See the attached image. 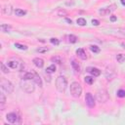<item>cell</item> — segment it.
I'll use <instances>...</instances> for the list:
<instances>
[{
  "label": "cell",
  "mask_w": 125,
  "mask_h": 125,
  "mask_svg": "<svg viewBox=\"0 0 125 125\" xmlns=\"http://www.w3.org/2000/svg\"><path fill=\"white\" fill-rule=\"evenodd\" d=\"M68 87V79L65 77V76H62V75H60L57 77V79H56V89L62 93V92H65L66 89Z\"/></svg>",
  "instance_id": "1"
},
{
  "label": "cell",
  "mask_w": 125,
  "mask_h": 125,
  "mask_svg": "<svg viewBox=\"0 0 125 125\" xmlns=\"http://www.w3.org/2000/svg\"><path fill=\"white\" fill-rule=\"evenodd\" d=\"M70 95L74 98H79L82 94V87L78 82H72L69 88Z\"/></svg>",
  "instance_id": "2"
},
{
  "label": "cell",
  "mask_w": 125,
  "mask_h": 125,
  "mask_svg": "<svg viewBox=\"0 0 125 125\" xmlns=\"http://www.w3.org/2000/svg\"><path fill=\"white\" fill-rule=\"evenodd\" d=\"M34 82L31 83L29 82V80H22L21 83H20V86L22 88V90L27 94H30V93H33L34 90H35V87H34Z\"/></svg>",
  "instance_id": "3"
},
{
  "label": "cell",
  "mask_w": 125,
  "mask_h": 125,
  "mask_svg": "<svg viewBox=\"0 0 125 125\" xmlns=\"http://www.w3.org/2000/svg\"><path fill=\"white\" fill-rule=\"evenodd\" d=\"M0 86H1V88H2L3 91H5L8 94L13 93V91H14V85H13V83L11 81L5 79V78H2V79H1Z\"/></svg>",
  "instance_id": "4"
},
{
  "label": "cell",
  "mask_w": 125,
  "mask_h": 125,
  "mask_svg": "<svg viewBox=\"0 0 125 125\" xmlns=\"http://www.w3.org/2000/svg\"><path fill=\"white\" fill-rule=\"evenodd\" d=\"M105 77H106V79L107 81H112L116 77V71H115V69H114L113 66H109V67H107L106 69Z\"/></svg>",
  "instance_id": "5"
},
{
  "label": "cell",
  "mask_w": 125,
  "mask_h": 125,
  "mask_svg": "<svg viewBox=\"0 0 125 125\" xmlns=\"http://www.w3.org/2000/svg\"><path fill=\"white\" fill-rule=\"evenodd\" d=\"M108 99H109V96H108V93H107V91L106 89H101V90L98 91L97 100H98L99 103L105 104V103H106L108 101Z\"/></svg>",
  "instance_id": "6"
},
{
  "label": "cell",
  "mask_w": 125,
  "mask_h": 125,
  "mask_svg": "<svg viewBox=\"0 0 125 125\" xmlns=\"http://www.w3.org/2000/svg\"><path fill=\"white\" fill-rule=\"evenodd\" d=\"M7 67H9L10 69H19L20 71L23 70L24 69V65L23 62L17 61V60H11V61H8L7 62Z\"/></svg>",
  "instance_id": "7"
},
{
  "label": "cell",
  "mask_w": 125,
  "mask_h": 125,
  "mask_svg": "<svg viewBox=\"0 0 125 125\" xmlns=\"http://www.w3.org/2000/svg\"><path fill=\"white\" fill-rule=\"evenodd\" d=\"M108 34L113 35V36H118V37H123L125 38V28H109L108 30Z\"/></svg>",
  "instance_id": "8"
},
{
  "label": "cell",
  "mask_w": 125,
  "mask_h": 125,
  "mask_svg": "<svg viewBox=\"0 0 125 125\" xmlns=\"http://www.w3.org/2000/svg\"><path fill=\"white\" fill-rule=\"evenodd\" d=\"M6 119L8 120V122L14 124V123H20L21 122V118L19 117V115L15 112H10L6 115Z\"/></svg>",
  "instance_id": "9"
},
{
  "label": "cell",
  "mask_w": 125,
  "mask_h": 125,
  "mask_svg": "<svg viewBox=\"0 0 125 125\" xmlns=\"http://www.w3.org/2000/svg\"><path fill=\"white\" fill-rule=\"evenodd\" d=\"M115 9H116L115 5H111V6H108V7H104V8H101L99 10V14L101 16H107V15H109L111 13H112Z\"/></svg>",
  "instance_id": "10"
},
{
  "label": "cell",
  "mask_w": 125,
  "mask_h": 125,
  "mask_svg": "<svg viewBox=\"0 0 125 125\" xmlns=\"http://www.w3.org/2000/svg\"><path fill=\"white\" fill-rule=\"evenodd\" d=\"M85 102H86V105L89 107H91V108L95 107V105H96L95 99H94V97H93V95H92L91 93H86V95H85Z\"/></svg>",
  "instance_id": "11"
},
{
  "label": "cell",
  "mask_w": 125,
  "mask_h": 125,
  "mask_svg": "<svg viewBox=\"0 0 125 125\" xmlns=\"http://www.w3.org/2000/svg\"><path fill=\"white\" fill-rule=\"evenodd\" d=\"M2 13L6 16H11L13 13V8L10 4H6L2 6Z\"/></svg>",
  "instance_id": "12"
},
{
  "label": "cell",
  "mask_w": 125,
  "mask_h": 125,
  "mask_svg": "<svg viewBox=\"0 0 125 125\" xmlns=\"http://www.w3.org/2000/svg\"><path fill=\"white\" fill-rule=\"evenodd\" d=\"M86 70H87L89 73H91L92 76H94V77H97V76H99V75L101 74V70H100L99 69H97V68H92V67H90V68H87Z\"/></svg>",
  "instance_id": "13"
},
{
  "label": "cell",
  "mask_w": 125,
  "mask_h": 125,
  "mask_svg": "<svg viewBox=\"0 0 125 125\" xmlns=\"http://www.w3.org/2000/svg\"><path fill=\"white\" fill-rule=\"evenodd\" d=\"M76 55L78 56V58H80V59L83 60V61L87 60V54H86L85 50L82 49V48H79V49L76 50Z\"/></svg>",
  "instance_id": "14"
},
{
  "label": "cell",
  "mask_w": 125,
  "mask_h": 125,
  "mask_svg": "<svg viewBox=\"0 0 125 125\" xmlns=\"http://www.w3.org/2000/svg\"><path fill=\"white\" fill-rule=\"evenodd\" d=\"M32 62H33V64L35 65V67H37L38 69H41L44 66V60L41 59V58H34Z\"/></svg>",
  "instance_id": "15"
},
{
  "label": "cell",
  "mask_w": 125,
  "mask_h": 125,
  "mask_svg": "<svg viewBox=\"0 0 125 125\" xmlns=\"http://www.w3.org/2000/svg\"><path fill=\"white\" fill-rule=\"evenodd\" d=\"M35 73L36 72H33V71H29V72H25L23 76V79L24 80H33V78L35 76Z\"/></svg>",
  "instance_id": "16"
},
{
  "label": "cell",
  "mask_w": 125,
  "mask_h": 125,
  "mask_svg": "<svg viewBox=\"0 0 125 125\" xmlns=\"http://www.w3.org/2000/svg\"><path fill=\"white\" fill-rule=\"evenodd\" d=\"M71 67H72L73 70H74L76 73H79V72H80V66L78 65V62H77L75 60H72V61H71Z\"/></svg>",
  "instance_id": "17"
},
{
  "label": "cell",
  "mask_w": 125,
  "mask_h": 125,
  "mask_svg": "<svg viewBox=\"0 0 125 125\" xmlns=\"http://www.w3.org/2000/svg\"><path fill=\"white\" fill-rule=\"evenodd\" d=\"M0 29H1L2 32H10L11 29H12V26L10 25H5V24H2L0 25Z\"/></svg>",
  "instance_id": "18"
},
{
  "label": "cell",
  "mask_w": 125,
  "mask_h": 125,
  "mask_svg": "<svg viewBox=\"0 0 125 125\" xmlns=\"http://www.w3.org/2000/svg\"><path fill=\"white\" fill-rule=\"evenodd\" d=\"M35 84H37L39 87H42V79H41V77L37 74V73H35V76H34V78H33V80H32Z\"/></svg>",
  "instance_id": "19"
},
{
  "label": "cell",
  "mask_w": 125,
  "mask_h": 125,
  "mask_svg": "<svg viewBox=\"0 0 125 125\" xmlns=\"http://www.w3.org/2000/svg\"><path fill=\"white\" fill-rule=\"evenodd\" d=\"M15 15L17 17H24V16L26 15V11L22 10V9H16L15 10Z\"/></svg>",
  "instance_id": "20"
},
{
  "label": "cell",
  "mask_w": 125,
  "mask_h": 125,
  "mask_svg": "<svg viewBox=\"0 0 125 125\" xmlns=\"http://www.w3.org/2000/svg\"><path fill=\"white\" fill-rule=\"evenodd\" d=\"M90 50H91L93 53H95V54H98V53L101 52L100 47H98L97 45H90Z\"/></svg>",
  "instance_id": "21"
},
{
  "label": "cell",
  "mask_w": 125,
  "mask_h": 125,
  "mask_svg": "<svg viewBox=\"0 0 125 125\" xmlns=\"http://www.w3.org/2000/svg\"><path fill=\"white\" fill-rule=\"evenodd\" d=\"M56 69H57L56 66H55V65H51V66H49L48 68L46 69V72L49 73V74H51V73H54V72L56 71Z\"/></svg>",
  "instance_id": "22"
},
{
  "label": "cell",
  "mask_w": 125,
  "mask_h": 125,
  "mask_svg": "<svg viewBox=\"0 0 125 125\" xmlns=\"http://www.w3.org/2000/svg\"><path fill=\"white\" fill-rule=\"evenodd\" d=\"M76 23H77L78 25H80V26H84V25H87V22H86V20L84 18H78Z\"/></svg>",
  "instance_id": "23"
},
{
  "label": "cell",
  "mask_w": 125,
  "mask_h": 125,
  "mask_svg": "<svg viewBox=\"0 0 125 125\" xmlns=\"http://www.w3.org/2000/svg\"><path fill=\"white\" fill-rule=\"evenodd\" d=\"M57 15L59 17H66V16H68V11H66L65 9H59Z\"/></svg>",
  "instance_id": "24"
},
{
  "label": "cell",
  "mask_w": 125,
  "mask_h": 125,
  "mask_svg": "<svg viewBox=\"0 0 125 125\" xmlns=\"http://www.w3.org/2000/svg\"><path fill=\"white\" fill-rule=\"evenodd\" d=\"M116 61L117 62H119V64H122V62H125V55L123 54H118L116 55Z\"/></svg>",
  "instance_id": "25"
},
{
  "label": "cell",
  "mask_w": 125,
  "mask_h": 125,
  "mask_svg": "<svg viewBox=\"0 0 125 125\" xmlns=\"http://www.w3.org/2000/svg\"><path fill=\"white\" fill-rule=\"evenodd\" d=\"M84 81H85V83H87L89 85L93 84L94 83V76H86L84 78Z\"/></svg>",
  "instance_id": "26"
},
{
  "label": "cell",
  "mask_w": 125,
  "mask_h": 125,
  "mask_svg": "<svg viewBox=\"0 0 125 125\" xmlns=\"http://www.w3.org/2000/svg\"><path fill=\"white\" fill-rule=\"evenodd\" d=\"M15 47H16V48H18V49H20V50H24V51L27 50V46L26 45H23L21 43H15Z\"/></svg>",
  "instance_id": "27"
},
{
  "label": "cell",
  "mask_w": 125,
  "mask_h": 125,
  "mask_svg": "<svg viewBox=\"0 0 125 125\" xmlns=\"http://www.w3.org/2000/svg\"><path fill=\"white\" fill-rule=\"evenodd\" d=\"M6 103V96L3 92L0 93V104H1V106Z\"/></svg>",
  "instance_id": "28"
},
{
  "label": "cell",
  "mask_w": 125,
  "mask_h": 125,
  "mask_svg": "<svg viewBox=\"0 0 125 125\" xmlns=\"http://www.w3.org/2000/svg\"><path fill=\"white\" fill-rule=\"evenodd\" d=\"M77 40H78L77 36H75V35H73V34H69V41L70 43H76Z\"/></svg>",
  "instance_id": "29"
},
{
  "label": "cell",
  "mask_w": 125,
  "mask_h": 125,
  "mask_svg": "<svg viewBox=\"0 0 125 125\" xmlns=\"http://www.w3.org/2000/svg\"><path fill=\"white\" fill-rule=\"evenodd\" d=\"M116 95H117L118 98H125V90H123V89L118 90L117 93H116Z\"/></svg>",
  "instance_id": "30"
},
{
  "label": "cell",
  "mask_w": 125,
  "mask_h": 125,
  "mask_svg": "<svg viewBox=\"0 0 125 125\" xmlns=\"http://www.w3.org/2000/svg\"><path fill=\"white\" fill-rule=\"evenodd\" d=\"M9 67H6L4 62H1V70L3 73H9V69H8Z\"/></svg>",
  "instance_id": "31"
},
{
  "label": "cell",
  "mask_w": 125,
  "mask_h": 125,
  "mask_svg": "<svg viewBox=\"0 0 125 125\" xmlns=\"http://www.w3.org/2000/svg\"><path fill=\"white\" fill-rule=\"evenodd\" d=\"M50 42H51L53 45H56V46H58V45L60 44V40H59L58 38H55V37L50 38Z\"/></svg>",
  "instance_id": "32"
},
{
  "label": "cell",
  "mask_w": 125,
  "mask_h": 125,
  "mask_svg": "<svg viewBox=\"0 0 125 125\" xmlns=\"http://www.w3.org/2000/svg\"><path fill=\"white\" fill-rule=\"evenodd\" d=\"M49 49L47 48V47H45V48H38L36 49V52L37 53H46V52H48Z\"/></svg>",
  "instance_id": "33"
},
{
  "label": "cell",
  "mask_w": 125,
  "mask_h": 125,
  "mask_svg": "<svg viewBox=\"0 0 125 125\" xmlns=\"http://www.w3.org/2000/svg\"><path fill=\"white\" fill-rule=\"evenodd\" d=\"M52 61H53V62H56L57 64H60V65L62 64V60H61L60 57H53V58H52Z\"/></svg>",
  "instance_id": "34"
},
{
  "label": "cell",
  "mask_w": 125,
  "mask_h": 125,
  "mask_svg": "<svg viewBox=\"0 0 125 125\" xmlns=\"http://www.w3.org/2000/svg\"><path fill=\"white\" fill-rule=\"evenodd\" d=\"M92 25H95V26H98V25H100V22H99L98 20H93V21H92Z\"/></svg>",
  "instance_id": "35"
},
{
  "label": "cell",
  "mask_w": 125,
  "mask_h": 125,
  "mask_svg": "<svg viewBox=\"0 0 125 125\" xmlns=\"http://www.w3.org/2000/svg\"><path fill=\"white\" fill-rule=\"evenodd\" d=\"M117 20V17H116V16H111V22H115Z\"/></svg>",
  "instance_id": "36"
},
{
  "label": "cell",
  "mask_w": 125,
  "mask_h": 125,
  "mask_svg": "<svg viewBox=\"0 0 125 125\" xmlns=\"http://www.w3.org/2000/svg\"><path fill=\"white\" fill-rule=\"evenodd\" d=\"M66 5H67V6H73V5H74V1H71V2L67 1V2H66Z\"/></svg>",
  "instance_id": "37"
},
{
  "label": "cell",
  "mask_w": 125,
  "mask_h": 125,
  "mask_svg": "<svg viewBox=\"0 0 125 125\" xmlns=\"http://www.w3.org/2000/svg\"><path fill=\"white\" fill-rule=\"evenodd\" d=\"M46 81H47V82H51V76H49V75L47 76V77H46Z\"/></svg>",
  "instance_id": "38"
},
{
  "label": "cell",
  "mask_w": 125,
  "mask_h": 125,
  "mask_svg": "<svg viewBox=\"0 0 125 125\" xmlns=\"http://www.w3.org/2000/svg\"><path fill=\"white\" fill-rule=\"evenodd\" d=\"M66 20H67V22H68L69 25H71V24H72V21H71V20H69V19H66Z\"/></svg>",
  "instance_id": "39"
},
{
  "label": "cell",
  "mask_w": 125,
  "mask_h": 125,
  "mask_svg": "<svg viewBox=\"0 0 125 125\" xmlns=\"http://www.w3.org/2000/svg\"><path fill=\"white\" fill-rule=\"evenodd\" d=\"M120 2H121V4L123 6H125V0H120Z\"/></svg>",
  "instance_id": "40"
},
{
  "label": "cell",
  "mask_w": 125,
  "mask_h": 125,
  "mask_svg": "<svg viewBox=\"0 0 125 125\" xmlns=\"http://www.w3.org/2000/svg\"><path fill=\"white\" fill-rule=\"evenodd\" d=\"M121 46L123 47V48H125V43H121Z\"/></svg>",
  "instance_id": "41"
}]
</instances>
